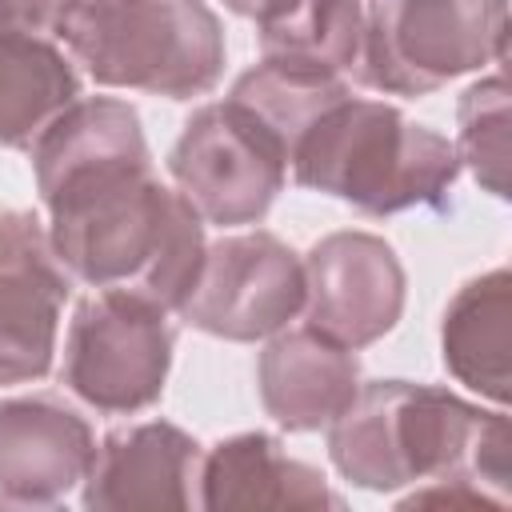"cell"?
I'll return each instance as SVG.
<instances>
[{
	"instance_id": "11",
	"label": "cell",
	"mask_w": 512,
	"mask_h": 512,
	"mask_svg": "<svg viewBox=\"0 0 512 512\" xmlns=\"http://www.w3.org/2000/svg\"><path fill=\"white\" fill-rule=\"evenodd\" d=\"M96 460L92 424L52 392L0 400V504L56 508Z\"/></svg>"
},
{
	"instance_id": "8",
	"label": "cell",
	"mask_w": 512,
	"mask_h": 512,
	"mask_svg": "<svg viewBox=\"0 0 512 512\" xmlns=\"http://www.w3.org/2000/svg\"><path fill=\"white\" fill-rule=\"evenodd\" d=\"M304 308V260L280 236L252 228L204 248L200 272L176 316L204 336L256 344Z\"/></svg>"
},
{
	"instance_id": "15",
	"label": "cell",
	"mask_w": 512,
	"mask_h": 512,
	"mask_svg": "<svg viewBox=\"0 0 512 512\" xmlns=\"http://www.w3.org/2000/svg\"><path fill=\"white\" fill-rule=\"evenodd\" d=\"M508 320H512V276L492 268L456 288L440 320V360L468 392L508 404Z\"/></svg>"
},
{
	"instance_id": "6",
	"label": "cell",
	"mask_w": 512,
	"mask_h": 512,
	"mask_svg": "<svg viewBox=\"0 0 512 512\" xmlns=\"http://www.w3.org/2000/svg\"><path fill=\"white\" fill-rule=\"evenodd\" d=\"M172 312L128 288H96L68 320L60 384L104 416H132L164 396Z\"/></svg>"
},
{
	"instance_id": "16",
	"label": "cell",
	"mask_w": 512,
	"mask_h": 512,
	"mask_svg": "<svg viewBox=\"0 0 512 512\" xmlns=\"http://www.w3.org/2000/svg\"><path fill=\"white\" fill-rule=\"evenodd\" d=\"M72 100L80 76L52 36L0 32V148H32Z\"/></svg>"
},
{
	"instance_id": "4",
	"label": "cell",
	"mask_w": 512,
	"mask_h": 512,
	"mask_svg": "<svg viewBox=\"0 0 512 512\" xmlns=\"http://www.w3.org/2000/svg\"><path fill=\"white\" fill-rule=\"evenodd\" d=\"M56 36L96 84L164 100L208 96L228 60L204 0H64Z\"/></svg>"
},
{
	"instance_id": "13",
	"label": "cell",
	"mask_w": 512,
	"mask_h": 512,
	"mask_svg": "<svg viewBox=\"0 0 512 512\" xmlns=\"http://www.w3.org/2000/svg\"><path fill=\"white\" fill-rule=\"evenodd\" d=\"M360 388L352 348L304 328H280L256 356V392L264 412L288 432L328 428Z\"/></svg>"
},
{
	"instance_id": "2",
	"label": "cell",
	"mask_w": 512,
	"mask_h": 512,
	"mask_svg": "<svg viewBox=\"0 0 512 512\" xmlns=\"http://www.w3.org/2000/svg\"><path fill=\"white\" fill-rule=\"evenodd\" d=\"M332 468L364 492L460 480L512 500V428L504 412L412 380H368L328 424Z\"/></svg>"
},
{
	"instance_id": "18",
	"label": "cell",
	"mask_w": 512,
	"mask_h": 512,
	"mask_svg": "<svg viewBox=\"0 0 512 512\" xmlns=\"http://www.w3.org/2000/svg\"><path fill=\"white\" fill-rule=\"evenodd\" d=\"M352 88L344 84V76H320V72H304L292 64H276V60H260L248 72L236 76L228 100H236L240 108H248L292 156L296 140L304 136V128L340 96H348Z\"/></svg>"
},
{
	"instance_id": "9",
	"label": "cell",
	"mask_w": 512,
	"mask_h": 512,
	"mask_svg": "<svg viewBox=\"0 0 512 512\" xmlns=\"http://www.w3.org/2000/svg\"><path fill=\"white\" fill-rule=\"evenodd\" d=\"M304 260V324L352 352L384 340L408 300L396 248L360 228L320 236Z\"/></svg>"
},
{
	"instance_id": "1",
	"label": "cell",
	"mask_w": 512,
	"mask_h": 512,
	"mask_svg": "<svg viewBox=\"0 0 512 512\" xmlns=\"http://www.w3.org/2000/svg\"><path fill=\"white\" fill-rule=\"evenodd\" d=\"M28 152L48 240L68 276L176 312L208 240L196 208L156 180L140 112L116 96H80Z\"/></svg>"
},
{
	"instance_id": "19",
	"label": "cell",
	"mask_w": 512,
	"mask_h": 512,
	"mask_svg": "<svg viewBox=\"0 0 512 512\" xmlns=\"http://www.w3.org/2000/svg\"><path fill=\"white\" fill-rule=\"evenodd\" d=\"M456 160L472 172V180L508 200V80L492 72L468 84L456 100Z\"/></svg>"
},
{
	"instance_id": "17",
	"label": "cell",
	"mask_w": 512,
	"mask_h": 512,
	"mask_svg": "<svg viewBox=\"0 0 512 512\" xmlns=\"http://www.w3.org/2000/svg\"><path fill=\"white\" fill-rule=\"evenodd\" d=\"M364 36V0H276L256 20L260 60L320 76L356 68Z\"/></svg>"
},
{
	"instance_id": "5",
	"label": "cell",
	"mask_w": 512,
	"mask_h": 512,
	"mask_svg": "<svg viewBox=\"0 0 512 512\" xmlns=\"http://www.w3.org/2000/svg\"><path fill=\"white\" fill-rule=\"evenodd\" d=\"M508 0H364L356 80L384 96H428L504 60Z\"/></svg>"
},
{
	"instance_id": "7",
	"label": "cell",
	"mask_w": 512,
	"mask_h": 512,
	"mask_svg": "<svg viewBox=\"0 0 512 512\" xmlns=\"http://www.w3.org/2000/svg\"><path fill=\"white\" fill-rule=\"evenodd\" d=\"M168 176L204 224H260L288 180L284 144L236 100L196 108L172 152Z\"/></svg>"
},
{
	"instance_id": "14",
	"label": "cell",
	"mask_w": 512,
	"mask_h": 512,
	"mask_svg": "<svg viewBox=\"0 0 512 512\" xmlns=\"http://www.w3.org/2000/svg\"><path fill=\"white\" fill-rule=\"evenodd\" d=\"M196 504L208 512L224 508H300L340 512L344 496L328 488V476L296 456L268 432H236L200 452Z\"/></svg>"
},
{
	"instance_id": "21",
	"label": "cell",
	"mask_w": 512,
	"mask_h": 512,
	"mask_svg": "<svg viewBox=\"0 0 512 512\" xmlns=\"http://www.w3.org/2000/svg\"><path fill=\"white\" fill-rule=\"evenodd\" d=\"M228 12H236V16H244V20H260L276 0H220Z\"/></svg>"
},
{
	"instance_id": "10",
	"label": "cell",
	"mask_w": 512,
	"mask_h": 512,
	"mask_svg": "<svg viewBox=\"0 0 512 512\" xmlns=\"http://www.w3.org/2000/svg\"><path fill=\"white\" fill-rule=\"evenodd\" d=\"M72 276L28 208L0 212V388L52 372Z\"/></svg>"
},
{
	"instance_id": "3",
	"label": "cell",
	"mask_w": 512,
	"mask_h": 512,
	"mask_svg": "<svg viewBox=\"0 0 512 512\" xmlns=\"http://www.w3.org/2000/svg\"><path fill=\"white\" fill-rule=\"evenodd\" d=\"M292 180L308 192L352 204L364 216L408 208H452L460 160L448 136L408 120L396 104L340 96L296 140Z\"/></svg>"
},
{
	"instance_id": "20",
	"label": "cell",
	"mask_w": 512,
	"mask_h": 512,
	"mask_svg": "<svg viewBox=\"0 0 512 512\" xmlns=\"http://www.w3.org/2000/svg\"><path fill=\"white\" fill-rule=\"evenodd\" d=\"M64 0H0V32L56 36Z\"/></svg>"
},
{
	"instance_id": "12",
	"label": "cell",
	"mask_w": 512,
	"mask_h": 512,
	"mask_svg": "<svg viewBox=\"0 0 512 512\" xmlns=\"http://www.w3.org/2000/svg\"><path fill=\"white\" fill-rule=\"evenodd\" d=\"M200 444L168 420H144L108 432L80 484L88 512L128 508H192L196 504Z\"/></svg>"
}]
</instances>
